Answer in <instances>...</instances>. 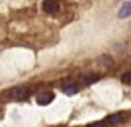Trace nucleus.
<instances>
[{
  "instance_id": "f257e3e1",
  "label": "nucleus",
  "mask_w": 131,
  "mask_h": 127,
  "mask_svg": "<svg viewBox=\"0 0 131 127\" xmlns=\"http://www.w3.org/2000/svg\"><path fill=\"white\" fill-rule=\"evenodd\" d=\"M30 95V89L28 87H15L8 92V97L12 100H27Z\"/></svg>"
},
{
  "instance_id": "f03ea898",
  "label": "nucleus",
  "mask_w": 131,
  "mask_h": 127,
  "mask_svg": "<svg viewBox=\"0 0 131 127\" xmlns=\"http://www.w3.org/2000/svg\"><path fill=\"white\" fill-rule=\"evenodd\" d=\"M42 9L47 13H57L60 10V3H58V0H43Z\"/></svg>"
},
{
  "instance_id": "7ed1b4c3",
  "label": "nucleus",
  "mask_w": 131,
  "mask_h": 127,
  "mask_svg": "<svg viewBox=\"0 0 131 127\" xmlns=\"http://www.w3.org/2000/svg\"><path fill=\"white\" fill-rule=\"evenodd\" d=\"M51 100H53V94H51V92L43 90V92H38V94H37V104H40V105H47V104H50Z\"/></svg>"
},
{
  "instance_id": "20e7f679",
  "label": "nucleus",
  "mask_w": 131,
  "mask_h": 127,
  "mask_svg": "<svg viewBox=\"0 0 131 127\" xmlns=\"http://www.w3.org/2000/svg\"><path fill=\"white\" fill-rule=\"evenodd\" d=\"M126 117L125 112H118V114H113V115H108V119H106V125H111V124H119V122H123Z\"/></svg>"
},
{
  "instance_id": "39448f33",
  "label": "nucleus",
  "mask_w": 131,
  "mask_h": 127,
  "mask_svg": "<svg viewBox=\"0 0 131 127\" xmlns=\"http://www.w3.org/2000/svg\"><path fill=\"white\" fill-rule=\"evenodd\" d=\"M131 15V2H125L121 5V9L118 10V17L119 19H126Z\"/></svg>"
},
{
  "instance_id": "423d86ee",
  "label": "nucleus",
  "mask_w": 131,
  "mask_h": 127,
  "mask_svg": "<svg viewBox=\"0 0 131 127\" xmlns=\"http://www.w3.org/2000/svg\"><path fill=\"white\" fill-rule=\"evenodd\" d=\"M63 92L67 95H73L78 92V85L77 84H71V82H67V84H63Z\"/></svg>"
},
{
  "instance_id": "0eeeda50",
  "label": "nucleus",
  "mask_w": 131,
  "mask_h": 127,
  "mask_svg": "<svg viewBox=\"0 0 131 127\" xmlns=\"http://www.w3.org/2000/svg\"><path fill=\"white\" fill-rule=\"evenodd\" d=\"M98 80V75L96 74H85L83 77H81V84L83 85H90V84H93V82H96Z\"/></svg>"
},
{
  "instance_id": "6e6552de",
  "label": "nucleus",
  "mask_w": 131,
  "mask_h": 127,
  "mask_svg": "<svg viewBox=\"0 0 131 127\" xmlns=\"http://www.w3.org/2000/svg\"><path fill=\"white\" fill-rule=\"evenodd\" d=\"M98 62H103L101 65H105L106 69H111V67H113V60L110 59L108 55H103V57H100V59H98Z\"/></svg>"
},
{
  "instance_id": "1a4fd4ad",
  "label": "nucleus",
  "mask_w": 131,
  "mask_h": 127,
  "mask_svg": "<svg viewBox=\"0 0 131 127\" xmlns=\"http://www.w3.org/2000/svg\"><path fill=\"white\" fill-rule=\"evenodd\" d=\"M121 82L123 84H131V72H125L121 75Z\"/></svg>"
},
{
  "instance_id": "9d476101",
  "label": "nucleus",
  "mask_w": 131,
  "mask_h": 127,
  "mask_svg": "<svg viewBox=\"0 0 131 127\" xmlns=\"http://www.w3.org/2000/svg\"><path fill=\"white\" fill-rule=\"evenodd\" d=\"M106 122L105 121H100V122H93V124H90L88 127H105Z\"/></svg>"
}]
</instances>
